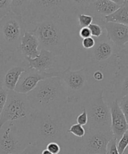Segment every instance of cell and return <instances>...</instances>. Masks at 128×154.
Wrapping results in <instances>:
<instances>
[{
  "instance_id": "cell-2",
  "label": "cell",
  "mask_w": 128,
  "mask_h": 154,
  "mask_svg": "<svg viewBox=\"0 0 128 154\" xmlns=\"http://www.w3.org/2000/svg\"><path fill=\"white\" fill-rule=\"evenodd\" d=\"M34 111L66 109L67 96L58 76L44 80L27 94Z\"/></svg>"
},
{
  "instance_id": "cell-7",
  "label": "cell",
  "mask_w": 128,
  "mask_h": 154,
  "mask_svg": "<svg viewBox=\"0 0 128 154\" xmlns=\"http://www.w3.org/2000/svg\"><path fill=\"white\" fill-rule=\"evenodd\" d=\"M28 27L21 16L12 11L0 21V52L4 55L18 51Z\"/></svg>"
},
{
  "instance_id": "cell-4",
  "label": "cell",
  "mask_w": 128,
  "mask_h": 154,
  "mask_svg": "<svg viewBox=\"0 0 128 154\" xmlns=\"http://www.w3.org/2000/svg\"><path fill=\"white\" fill-rule=\"evenodd\" d=\"M71 9H73L71 1H25L21 17L29 30V26H34L46 19L64 17V13Z\"/></svg>"
},
{
  "instance_id": "cell-27",
  "label": "cell",
  "mask_w": 128,
  "mask_h": 154,
  "mask_svg": "<svg viewBox=\"0 0 128 154\" xmlns=\"http://www.w3.org/2000/svg\"><path fill=\"white\" fill-rule=\"evenodd\" d=\"M25 1H19V0H12L11 3V11L15 14L21 16L23 7Z\"/></svg>"
},
{
  "instance_id": "cell-9",
  "label": "cell",
  "mask_w": 128,
  "mask_h": 154,
  "mask_svg": "<svg viewBox=\"0 0 128 154\" xmlns=\"http://www.w3.org/2000/svg\"><path fill=\"white\" fill-rule=\"evenodd\" d=\"M33 112L26 94L9 91L6 105L0 116V128L8 122L30 123Z\"/></svg>"
},
{
  "instance_id": "cell-31",
  "label": "cell",
  "mask_w": 128,
  "mask_h": 154,
  "mask_svg": "<svg viewBox=\"0 0 128 154\" xmlns=\"http://www.w3.org/2000/svg\"><path fill=\"white\" fill-rule=\"evenodd\" d=\"M76 122L82 126H86L88 122V116L86 110L84 108L82 109V112L76 117Z\"/></svg>"
},
{
  "instance_id": "cell-37",
  "label": "cell",
  "mask_w": 128,
  "mask_h": 154,
  "mask_svg": "<svg viewBox=\"0 0 128 154\" xmlns=\"http://www.w3.org/2000/svg\"><path fill=\"white\" fill-rule=\"evenodd\" d=\"M41 154H53V153H52L51 152L49 151L48 149H45L43 150V151L41 152Z\"/></svg>"
},
{
  "instance_id": "cell-23",
  "label": "cell",
  "mask_w": 128,
  "mask_h": 154,
  "mask_svg": "<svg viewBox=\"0 0 128 154\" xmlns=\"http://www.w3.org/2000/svg\"><path fill=\"white\" fill-rule=\"evenodd\" d=\"M78 24L81 28L88 27L94 21L93 17L90 14L80 13L78 14Z\"/></svg>"
},
{
  "instance_id": "cell-12",
  "label": "cell",
  "mask_w": 128,
  "mask_h": 154,
  "mask_svg": "<svg viewBox=\"0 0 128 154\" xmlns=\"http://www.w3.org/2000/svg\"><path fill=\"white\" fill-rule=\"evenodd\" d=\"M96 44L93 49L88 50L89 59L97 69L104 70L108 65H117V57L121 51L108 38L106 32L99 38H94Z\"/></svg>"
},
{
  "instance_id": "cell-16",
  "label": "cell",
  "mask_w": 128,
  "mask_h": 154,
  "mask_svg": "<svg viewBox=\"0 0 128 154\" xmlns=\"http://www.w3.org/2000/svg\"><path fill=\"white\" fill-rule=\"evenodd\" d=\"M103 27L108 38L121 50L128 43V26L112 23L105 22Z\"/></svg>"
},
{
  "instance_id": "cell-38",
  "label": "cell",
  "mask_w": 128,
  "mask_h": 154,
  "mask_svg": "<svg viewBox=\"0 0 128 154\" xmlns=\"http://www.w3.org/2000/svg\"><path fill=\"white\" fill-rule=\"evenodd\" d=\"M123 154H128V147L125 150V151L124 152Z\"/></svg>"
},
{
  "instance_id": "cell-5",
  "label": "cell",
  "mask_w": 128,
  "mask_h": 154,
  "mask_svg": "<svg viewBox=\"0 0 128 154\" xmlns=\"http://www.w3.org/2000/svg\"><path fill=\"white\" fill-rule=\"evenodd\" d=\"M86 110L88 122L85 129L101 132L111 131V116L109 104L104 98V90H97L82 103Z\"/></svg>"
},
{
  "instance_id": "cell-26",
  "label": "cell",
  "mask_w": 128,
  "mask_h": 154,
  "mask_svg": "<svg viewBox=\"0 0 128 154\" xmlns=\"http://www.w3.org/2000/svg\"><path fill=\"white\" fill-rule=\"evenodd\" d=\"M128 147V130L123 134L122 137L117 142V148L120 154H123Z\"/></svg>"
},
{
  "instance_id": "cell-11",
  "label": "cell",
  "mask_w": 128,
  "mask_h": 154,
  "mask_svg": "<svg viewBox=\"0 0 128 154\" xmlns=\"http://www.w3.org/2000/svg\"><path fill=\"white\" fill-rule=\"evenodd\" d=\"M86 131L83 138L74 137L75 154H106L108 143L114 138L112 131Z\"/></svg>"
},
{
  "instance_id": "cell-30",
  "label": "cell",
  "mask_w": 128,
  "mask_h": 154,
  "mask_svg": "<svg viewBox=\"0 0 128 154\" xmlns=\"http://www.w3.org/2000/svg\"><path fill=\"white\" fill-rule=\"evenodd\" d=\"M42 149L39 148L36 144L31 143L20 153L19 154H41Z\"/></svg>"
},
{
  "instance_id": "cell-3",
  "label": "cell",
  "mask_w": 128,
  "mask_h": 154,
  "mask_svg": "<svg viewBox=\"0 0 128 154\" xmlns=\"http://www.w3.org/2000/svg\"><path fill=\"white\" fill-rule=\"evenodd\" d=\"M63 17L46 19L31 29L38 38L41 49L50 51L57 57L64 54L70 41Z\"/></svg>"
},
{
  "instance_id": "cell-34",
  "label": "cell",
  "mask_w": 128,
  "mask_h": 154,
  "mask_svg": "<svg viewBox=\"0 0 128 154\" xmlns=\"http://www.w3.org/2000/svg\"><path fill=\"white\" fill-rule=\"evenodd\" d=\"M96 44V41L94 38L93 37H90L88 38H86L82 41V45L84 49L87 50H90L94 47Z\"/></svg>"
},
{
  "instance_id": "cell-1",
  "label": "cell",
  "mask_w": 128,
  "mask_h": 154,
  "mask_svg": "<svg viewBox=\"0 0 128 154\" xmlns=\"http://www.w3.org/2000/svg\"><path fill=\"white\" fill-rule=\"evenodd\" d=\"M68 126L66 109L34 111L29 126L31 143L44 150L48 143L56 142L61 154H75L74 137L67 133Z\"/></svg>"
},
{
  "instance_id": "cell-24",
  "label": "cell",
  "mask_w": 128,
  "mask_h": 154,
  "mask_svg": "<svg viewBox=\"0 0 128 154\" xmlns=\"http://www.w3.org/2000/svg\"><path fill=\"white\" fill-rule=\"evenodd\" d=\"M12 0H0V21L11 12Z\"/></svg>"
},
{
  "instance_id": "cell-20",
  "label": "cell",
  "mask_w": 128,
  "mask_h": 154,
  "mask_svg": "<svg viewBox=\"0 0 128 154\" xmlns=\"http://www.w3.org/2000/svg\"><path fill=\"white\" fill-rule=\"evenodd\" d=\"M106 22H112L128 26V0L115 13L105 18Z\"/></svg>"
},
{
  "instance_id": "cell-19",
  "label": "cell",
  "mask_w": 128,
  "mask_h": 154,
  "mask_svg": "<svg viewBox=\"0 0 128 154\" xmlns=\"http://www.w3.org/2000/svg\"><path fill=\"white\" fill-rule=\"evenodd\" d=\"M40 44L36 35L31 30H26L22 37L18 52L25 58L34 59L40 54Z\"/></svg>"
},
{
  "instance_id": "cell-22",
  "label": "cell",
  "mask_w": 128,
  "mask_h": 154,
  "mask_svg": "<svg viewBox=\"0 0 128 154\" xmlns=\"http://www.w3.org/2000/svg\"><path fill=\"white\" fill-rule=\"evenodd\" d=\"M117 66H126L128 68V49L124 48L121 49L117 54Z\"/></svg>"
},
{
  "instance_id": "cell-15",
  "label": "cell",
  "mask_w": 128,
  "mask_h": 154,
  "mask_svg": "<svg viewBox=\"0 0 128 154\" xmlns=\"http://www.w3.org/2000/svg\"><path fill=\"white\" fill-rule=\"evenodd\" d=\"M57 56L52 52L41 49L39 55L34 59L25 58L29 64V68L35 69L36 70L53 73L57 71L54 69V67L57 68Z\"/></svg>"
},
{
  "instance_id": "cell-32",
  "label": "cell",
  "mask_w": 128,
  "mask_h": 154,
  "mask_svg": "<svg viewBox=\"0 0 128 154\" xmlns=\"http://www.w3.org/2000/svg\"><path fill=\"white\" fill-rule=\"evenodd\" d=\"M117 142L114 137L111 140L107 145L106 154H120L117 148Z\"/></svg>"
},
{
  "instance_id": "cell-35",
  "label": "cell",
  "mask_w": 128,
  "mask_h": 154,
  "mask_svg": "<svg viewBox=\"0 0 128 154\" xmlns=\"http://www.w3.org/2000/svg\"><path fill=\"white\" fill-rule=\"evenodd\" d=\"M103 70L100 69H96L93 73V77L96 82H101L104 79V74L103 72Z\"/></svg>"
},
{
  "instance_id": "cell-36",
  "label": "cell",
  "mask_w": 128,
  "mask_h": 154,
  "mask_svg": "<svg viewBox=\"0 0 128 154\" xmlns=\"http://www.w3.org/2000/svg\"><path fill=\"white\" fill-rule=\"evenodd\" d=\"M79 35H80V37L83 39L86 38H88L92 37L91 35V31L90 30L89 27H83V28H80V32H79Z\"/></svg>"
},
{
  "instance_id": "cell-25",
  "label": "cell",
  "mask_w": 128,
  "mask_h": 154,
  "mask_svg": "<svg viewBox=\"0 0 128 154\" xmlns=\"http://www.w3.org/2000/svg\"><path fill=\"white\" fill-rule=\"evenodd\" d=\"M88 27L91 31L92 37L94 38H99L104 33L103 26L99 24L93 23Z\"/></svg>"
},
{
  "instance_id": "cell-29",
  "label": "cell",
  "mask_w": 128,
  "mask_h": 154,
  "mask_svg": "<svg viewBox=\"0 0 128 154\" xmlns=\"http://www.w3.org/2000/svg\"><path fill=\"white\" fill-rule=\"evenodd\" d=\"M117 103L128 124V96H124L123 98L117 101Z\"/></svg>"
},
{
  "instance_id": "cell-33",
  "label": "cell",
  "mask_w": 128,
  "mask_h": 154,
  "mask_svg": "<svg viewBox=\"0 0 128 154\" xmlns=\"http://www.w3.org/2000/svg\"><path fill=\"white\" fill-rule=\"evenodd\" d=\"M46 149L53 154H61L62 153V149L60 145L56 142H51L48 143Z\"/></svg>"
},
{
  "instance_id": "cell-14",
  "label": "cell",
  "mask_w": 128,
  "mask_h": 154,
  "mask_svg": "<svg viewBox=\"0 0 128 154\" xmlns=\"http://www.w3.org/2000/svg\"><path fill=\"white\" fill-rule=\"evenodd\" d=\"M59 72L47 73L29 68L21 75L15 91L19 93L27 94L33 90L40 82L58 76Z\"/></svg>"
},
{
  "instance_id": "cell-28",
  "label": "cell",
  "mask_w": 128,
  "mask_h": 154,
  "mask_svg": "<svg viewBox=\"0 0 128 154\" xmlns=\"http://www.w3.org/2000/svg\"><path fill=\"white\" fill-rule=\"evenodd\" d=\"M8 91H6L3 86L0 84V116H1L6 105L8 99Z\"/></svg>"
},
{
  "instance_id": "cell-13",
  "label": "cell",
  "mask_w": 128,
  "mask_h": 154,
  "mask_svg": "<svg viewBox=\"0 0 128 154\" xmlns=\"http://www.w3.org/2000/svg\"><path fill=\"white\" fill-rule=\"evenodd\" d=\"M125 0H93L90 2L87 14L93 17L94 23L103 26L106 17L110 16L119 9Z\"/></svg>"
},
{
  "instance_id": "cell-17",
  "label": "cell",
  "mask_w": 128,
  "mask_h": 154,
  "mask_svg": "<svg viewBox=\"0 0 128 154\" xmlns=\"http://www.w3.org/2000/svg\"><path fill=\"white\" fill-rule=\"evenodd\" d=\"M109 106L111 116V131L114 137L118 141L128 130V124L117 101H112Z\"/></svg>"
},
{
  "instance_id": "cell-6",
  "label": "cell",
  "mask_w": 128,
  "mask_h": 154,
  "mask_svg": "<svg viewBox=\"0 0 128 154\" xmlns=\"http://www.w3.org/2000/svg\"><path fill=\"white\" fill-rule=\"evenodd\" d=\"M30 123L8 122L0 128V154H19L30 144Z\"/></svg>"
},
{
  "instance_id": "cell-8",
  "label": "cell",
  "mask_w": 128,
  "mask_h": 154,
  "mask_svg": "<svg viewBox=\"0 0 128 154\" xmlns=\"http://www.w3.org/2000/svg\"><path fill=\"white\" fill-rule=\"evenodd\" d=\"M29 69L25 58L18 51L0 59V84L8 92L15 91L21 75Z\"/></svg>"
},
{
  "instance_id": "cell-10",
  "label": "cell",
  "mask_w": 128,
  "mask_h": 154,
  "mask_svg": "<svg viewBox=\"0 0 128 154\" xmlns=\"http://www.w3.org/2000/svg\"><path fill=\"white\" fill-rule=\"evenodd\" d=\"M58 77L60 79L67 96L68 103H77L83 99L88 85L90 74L86 67L72 70L70 65L67 69L60 71Z\"/></svg>"
},
{
  "instance_id": "cell-18",
  "label": "cell",
  "mask_w": 128,
  "mask_h": 154,
  "mask_svg": "<svg viewBox=\"0 0 128 154\" xmlns=\"http://www.w3.org/2000/svg\"><path fill=\"white\" fill-rule=\"evenodd\" d=\"M111 93L113 100L118 101L128 96V68L118 66L111 81Z\"/></svg>"
},
{
  "instance_id": "cell-21",
  "label": "cell",
  "mask_w": 128,
  "mask_h": 154,
  "mask_svg": "<svg viewBox=\"0 0 128 154\" xmlns=\"http://www.w3.org/2000/svg\"><path fill=\"white\" fill-rule=\"evenodd\" d=\"M67 133L71 134L75 137L83 138L86 133V129L84 126L79 124H73L67 129Z\"/></svg>"
}]
</instances>
